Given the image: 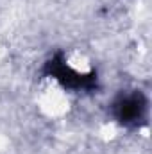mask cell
<instances>
[{
	"instance_id": "cell-1",
	"label": "cell",
	"mask_w": 152,
	"mask_h": 154,
	"mask_svg": "<svg viewBox=\"0 0 152 154\" xmlns=\"http://www.w3.org/2000/svg\"><path fill=\"white\" fill-rule=\"evenodd\" d=\"M145 108H147L145 99L140 93H134V95H129V97H125V99H122L118 102L116 113H118L120 122H123V124H136V122H140L143 118Z\"/></svg>"
}]
</instances>
